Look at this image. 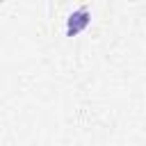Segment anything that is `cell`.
<instances>
[{
	"instance_id": "cell-1",
	"label": "cell",
	"mask_w": 146,
	"mask_h": 146,
	"mask_svg": "<svg viewBox=\"0 0 146 146\" xmlns=\"http://www.w3.org/2000/svg\"><path fill=\"white\" fill-rule=\"evenodd\" d=\"M89 23H91V11H89L87 5H82V7L73 9V11L66 16V27H64V32H66V36H78L80 32H84V30L89 27Z\"/></svg>"
}]
</instances>
